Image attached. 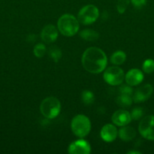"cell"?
Instances as JSON below:
<instances>
[{"label": "cell", "instance_id": "277c9868", "mask_svg": "<svg viewBox=\"0 0 154 154\" xmlns=\"http://www.w3.org/2000/svg\"><path fill=\"white\" fill-rule=\"evenodd\" d=\"M60 102L55 97H47L40 105V112L47 119H54L60 111Z\"/></svg>", "mask_w": 154, "mask_h": 154}, {"label": "cell", "instance_id": "8fae6325", "mask_svg": "<svg viewBox=\"0 0 154 154\" xmlns=\"http://www.w3.org/2000/svg\"><path fill=\"white\" fill-rule=\"evenodd\" d=\"M58 37L57 29L53 25H47L42 29L41 38L42 41L47 44H51L55 42Z\"/></svg>", "mask_w": 154, "mask_h": 154}, {"label": "cell", "instance_id": "2e32d148", "mask_svg": "<svg viewBox=\"0 0 154 154\" xmlns=\"http://www.w3.org/2000/svg\"><path fill=\"white\" fill-rule=\"evenodd\" d=\"M116 102H117V104L119 106L122 107V108L129 107L131 106V104H132L133 98H131V95L119 93L117 99H116Z\"/></svg>", "mask_w": 154, "mask_h": 154}, {"label": "cell", "instance_id": "52a82bcc", "mask_svg": "<svg viewBox=\"0 0 154 154\" xmlns=\"http://www.w3.org/2000/svg\"><path fill=\"white\" fill-rule=\"evenodd\" d=\"M138 130L145 139L154 141V115L143 117L139 123Z\"/></svg>", "mask_w": 154, "mask_h": 154}, {"label": "cell", "instance_id": "30bf717a", "mask_svg": "<svg viewBox=\"0 0 154 154\" xmlns=\"http://www.w3.org/2000/svg\"><path fill=\"white\" fill-rule=\"evenodd\" d=\"M131 116L125 110H118L112 116V121L118 126H125L131 121Z\"/></svg>", "mask_w": 154, "mask_h": 154}, {"label": "cell", "instance_id": "ac0fdd59", "mask_svg": "<svg viewBox=\"0 0 154 154\" xmlns=\"http://www.w3.org/2000/svg\"><path fill=\"white\" fill-rule=\"evenodd\" d=\"M81 99L85 105H90L95 101V96L92 92L89 91V90H84L82 93Z\"/></svg>", "mask_w": 154, "mask_h": 154}, {"label": "cell", "instance_id": "e0dca14e", "mask_svg": "<svg viewBox=\"0 0 154 154\" xmlns=\"http://www.w3.org/2000/svg\"><path fill=\"white\" fill-rule=\"evenodd\" d=\"M80 37L85 41L94 42L96 41L99 37V34L96 31L91 29H85L80 32Z\"/></svg>", "mask_w": 154, "mask_h": 154}, {"label": "cell", "instance_id": "5b68a950", "mask_svg": "<svg viewBox=\"0 0 154 154\" xmlns=\"http://www.w3.org/2000/svg\"><path fill=\"white\" fill-rule=\"evenodd\" d=\"M99 10L94 5H88L80 9L78 14V20L84 25H90L98 20Z\"/></svg>", "mask_w": 154, "mask_h": 154}, {"label": "cell", "instance_id": "7c38bea8", "mask_svg": "<svg viewBox=\"0 0 154 154\" xmlns=\"http://www.w3.org/2000/svg\"><path fill=\"white\" fill-rule=\"evenodd\" d=\"M125 78L127 84L134 87V86L138 85L143 81V74L139 69H132L127 72Z\"/></svg>", "mask_w": 154, "mask_h": 154}, {"label": "cell", "instance_id": "ba28073f", "mask_svg": "<svg viewBox=\"0 0 154 154\" xmlns=\"http://www.w3.org/2000/svg\"><path fill=\"white\" fill-rule=\"evenodd\" d=\"M91 146L85 140L79 139L73 141L68 147V153L70 154H89Z\"/></svg>", "mask_w": 154, "mask_h": 154}, {"label": "cell", "instance_id": "4fadbf2b", "mask_svg": "<svg viewBox=\"0 0 154 154\" xmlns=\"http://www.w3.org/2000/svg\"><path fill=\"white\" fill-rule=\"evenodd\" d=\"M117 135V129L113 124H106L101 129V137L106 142H112L115 141Z\"/></svg>", "mask_w": 154, "mask_h": 154}, {"label": "cell", "instance_id": "d6986e66", "mask_svg": "<svg viewBox=\"0 0 154 154\" xmlns=\"http://www.w3.org/2000/svg\"><path fill=\"white\" fill-rule=\"evenodd\" d=\"M46 53V47L44 44L39 43L33 48V54L37 58H42Z\"/></svg>", "mask_w": 154, "mask_h": 154}, {"label": "cell", "instance_id": "3957f363", "mask_svg": "<svg viewBox=\"0 0 154 154\" xmlns=\"http://www.w3.org/2000/svg\"><path fill=\"white\" fill-rule=\"evenodd\" d=\"M91 128V121L88 117L83 114H78L71 121V129L75 136L84 138L89 134Z\"/></svg>", "mask_w": 154, "mask_h": 154}, {"label": "cell", "instance_id": "7402d4cb", "mask_svg": "<svg viewBox=\"0 0 154 154\" xmlns=\"http://www.w3.org/2000/svg\"><path fill=\"white\" fill-rule=\"evenodd\" d=\"M130 0H118L117 2V11L119 14H123L126 11L128 5H129Z\"/></svg>", "mask_w": 154, "mask_h": 154}, {"label": "cell", "instance_id": "ffe728a7", "mask_svg": "<svg viewBox=\"0 0 154 154\" xmlns=\"http://www.w3.org/2000/svg\"><path fill=\"white\" fill-rule=\"evenodd\" d=\"M49 57L54 63H57L62 57V52L60 49L54 47L49 50Z\"/></svg>", "mask_w": 154, "mask_h": 154}, {"label": "cell", "instance_id": "8992f818", "mask_svg": "<svg viewBox=\"0 0 154 154\" xmlns=\"http://www.w3.org/2000/svg\"><path fill=\"white\" fill-rule=\"evenodd\" d=\"M104 79L110 85L118 86L123 82L125 75L121 68L118 66H111L107 68L104 72Z\"/></svg>", "mask_w": 154, "mask_h": 154}, {"label": "cell", "instance_id": "5bb4252c", "mask_svg": "<svg viewBox=\"0 0 154 154\" xmlns=\"http://www.w3.org/2000/svg\"><path fill=\"white\" fill-rule=\"evenodd\" d=\"M119 136L123 141L128 142V141H131L134 139L136 136V131L135 129L131 126H125L122 127V129H119Z\"/></svg>", "mask_w": 154, "mask_h": 154}, {"label": "cell", "instance_id": "603a6c76", "mask_svg": "<svg viewBox=\"0 0 154 154\" xmlns=\"http://www.w3.org/2000/svg\"><path fill=\"white\" fill-rule=\"evenodd\" d=\"M143 114V109L140 108H135L132 110L131 111V119L134 120H137L139 119H140L142 117Z\"/></svg>", "mask_w": 154, "mask_h": 154}, {"label": "cell", "instance_id": "9a60e30c", "mask_svg": "<svg viewBox=\"0 0 154 154\" xmlns=\"http://www.w3.org/2000/svg\"><path fill=\"white\" fill-rule=\"evenodd\" d=\"M126 60V54L122 51H117L112 54L110 57V62L113 64L119 66L122 65Z\"/></svg>", "mask_w": 154, "mask_h": 154}, {"label": "cell", "instance_id": "44dd1931", "mask_svg": "<svg viewBox=\"0 0 154 154\" xmlns=\"http://www.w3.org/2000/svg\"><path fill=\"white\" fill-rule=\"evenodd\" d=\"M143 70L145 73L150 74L154 72V60H146L143 62Z\"/></svg>", "mask_w": 154, "mask_h": 154}, {"label": "cell", "instance_id": "6da1fadb", "mask_svg": "<svg viewBox=\"0 0 154 154\" xmlns=\"http://www.w3.org/2000/svg\"><path fill=\"white\" fill-rule=\"evenodd\" d=\"M82 64L87 72L92 74H99L107 67V56L100 48H89L83 53Z\"/></svg>", "mask_w": 154, "mask_h": 154}, {"label": "cell", "instance_id": "d4e9b609", "mask_svg": "<svg viewBox=\"0 0 154 154\" xmlns=\"http://www.w3.org/2000/svg\"><path fill=\"white\" fill-rule=\"evenodd\" d=\"M131 2L135 8L140 9L146 5V0H131Z\"/></svg>", "mask_w": 154, "mask_h": 154}, {"label": "cell", "instance_id": "484cf974", "mask_svg": "<svg viewBox=\"0 0 154 154\" xmlns=\"http://www.w3.org/2000/svg\"><path fill=\"white\" fill-rule=\"evenodd\" d=\"M140 152H139V151H134V150H133V151L128 152V154H140Z\"/></svg>", "mask_w": 154, "mask_h": 154}, {"label": "cell", "instance_id": "7a4b0ae2", "mask_svg": "<svg viewBox=\"0 0 154 154\" xmlns=\"http://www.w3.org/2000/svg\"><path fill=\"white\" fill-rule=\"evenodd\" d=\"M57 29L63 35L71 37L78 32L79 29V20L72 14H66L59 18Z\"/></svg>", "mask_w": 154, "mask_h": 154}, {"label": "cell", "instance_id": "cb8c5ba5", "mask_svg": "<svg viewBox=\"0 0 154 154\" xmlns=\"http://www.w3.org/2000/svg\"><path fill=\"white\" fill-rule=\"evenodd\" d=\"M119 93L122 94H127V95H132L133 90L131 88V86L130 85H122V87H119Z\"/></svg>", "mask_w": 154, "mask_h": 154}, {"label": "cell", "instance_id": "9c48e42d", "mask_svg": "<svg viewBox=\"0 0 154 154\" xmlns=\"http://www.w3.org/2000/svg\"><path fill=\"white\" fill-rule=\"evenodd\" d=\"M153 87L151 84H145L139 87L134 93L133 96V101L135 103H140L147 100L152 94Z\"/></svg>", "mask_w": 154, "mask_h": 154}]
</instances>
